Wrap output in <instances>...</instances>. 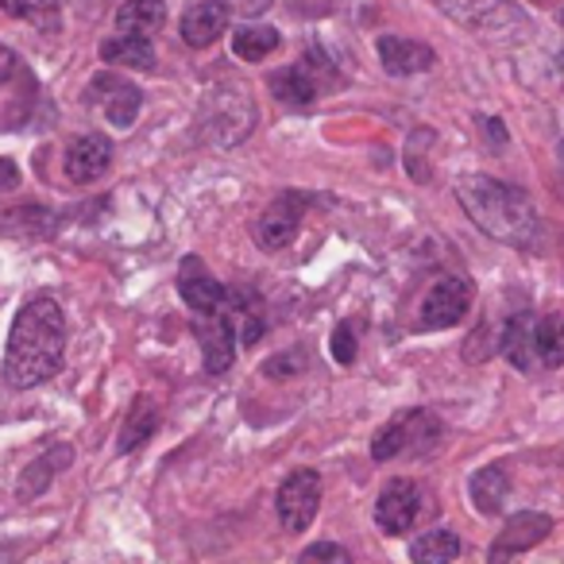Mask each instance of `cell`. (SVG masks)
<instances>
[{"label":"cell","mask_w":564,"mask_h":564,"mask_svg":"<svg viewBox=\"0 0 564 564\" xmlns=\"http://www.w3.org/2000/svg\"><path fill=\"white\" fill-rule=\"evenodd\" d=\"M155 430H159V406H155V399H151V394H140V399L132 402V410H128L124 425H120L117 448L124 456L135 453V448L148 445V441L155 437Z\"/></svg>","instance_id":"19"},{"label":"cell","mask_w":564,"mask_h":564,"mask_svg":"<svg viewBox=\"0 0 564 564\" xmlns=\"http://www.w3.org/2000/svg\"><path fill=\"white\" fill-rule=\"evenodd\" d=\"M299 564H352V553L345 545H337V541H314L299 556Z\"/></svg>","instance_id":"30"},{"label":"cell","mask_w":564,"mask_h":564,"mask_svg":"<svg viewBox=\"0 0 564 564\" xmlns=\"http://www.w3.org/2000/svg\"><path fill=\"white\" fill-rule=\"evenodd\" d=\"M422 514V491L410 479H391L376 499V525L387 538H402Z\"/></svg>","instance_id":"10"},{"label":"cell","mask_w":564,"mask_h":564,"mask_svg":"<svg viewBox=\"0 0 564 564\" xmlns=\"http://www.w3.org/2000/svg\"><path fill=\"white\" fill-rule=\"evenodd\" d=\"M464 213L476 220V228H484L491 240L510 243V248L538 251L541 248V217L533 209L530 194L510 182L487 178V174H471L456 186Z\"/></svg>","instance_id":"2"},{"label":"cell","mask_w":564,"mask_h":564,"mask_svg":"<svg viewBox=\"0 0 564 564\" xmlns=\"http://www.w3.org/2000/svg\"><path fill=\"white\" fill-rule=\"evenodd\" d=\"M70 464H74V448L70 445H51L47 453L40 456V460L24 468V476H20V487H17V499L20 502L40 499V495L51 487V479H55V471L70 468Z\"/></svg>","instance_id":"18"},{"label":"cell","mask_w":564,"mask_h":564,"mask_svg":"<svg viewBox=\"0 0 564 564\" xmlns=\"http://www.w3.org/2000/svg\"><path fill=\"white\" fill-rule=\"evenodd\" d=\"M460 556V538L453 530H430L410 541V561L414 564H453Z\"/></svg>","instance_id":"24"},{"label":"cell","mask_w":564,"mask_h":564,"mask_svg":"<svg viewBox=\"0 0 564 564\" xmlns=\"http://www.w3.org/2000/svg\"><path fill=\"white\" fill-rule=\"evenodd\" d=\"M333 360L337 364H356V333L348 329V325H337L333 329Z\"/></svg>","instance_id":"31"},{"label":"cell","mask_w":564,"mask_h":564,"mask_svg":"<svg viewBox=\"0 0 564 564\" xmlns=\"http://www.w3.org/2000/svg\"><path fill=\"white\" fill-rule=\"evenodd\" d=\"M468 495H471V502H476L479 514H499L502 502H507V495H510L507 468H502V464H487V468H479L468 484Z\"/></svg>","instance_id":"21"},{"label":"cell","mask_w":564,"mask_h":564,"mask_svg":"<svg viewBox=\"0 0 564 564\" xmlns=\"http://www.w3.org/2000/svg\"><path fill=\"white\" fill-rule=\"evenodd\" d=\"M471 310V286L464 279H437L425 291L422 302V325L425 329H453L468 317Z\"/></svg>","instance_id":"8"},{"label":"cell","mask_w":564,"mask_h":564,"mask_svg":"<svg viewBox=\"0 0 564 564\" xmlns=\"http://www.w3.org/2000/svg\"><path fill=\"white\" fill-rule=\"evenodd\" d=\"M194 337L202 345L205 356V371L209 376H225L236 360V333H232V317L225 314H209L194 322Z\"/></svg>","instance_id":"13"},{"label":"cell","mask_w":564,"mask_h":564,"mask_svg":"<svg viewBox=\"0 0 564 564\" xmlns=\"http://www.w3.org/2000/svg\"><path fill=\"white\" fill-rule=\"evenodd\" d=\"M101 58L109 66H128V70H155L151 35H112L101 43Z\"/></svg>","instance_id":"20"},{"label":"cell","mask_w":564,"mask_h":564,"mask_svg":"<svg viewBox=\"0 0 564 564\" xmlns=\"http://www.w3.org/2000/svg\"><path fill=\"white\" fill-rule=\"evenodd\" d=\"M499 348L518 371H530V360H533V325H530V314H514L507 322L499 337Z\"/></svg>","instance_id":"25"},{"label":"cell","mask_w":564,"mask_h":564,"mask_svg":"<svg viewBox=\"0 0 564 564\" xmlns=\"http://www.w3.org/2000/svg\"><path fill=\"white\" fill-rule=\"evenodd\" d=\"M379 63H383V70L394 74V78H410V74L430 70V66L437 63V51H433L430 43L383 35V40H379Z\"/></svg>","instance_id":"15"},{"label":"cell","mask_w":564,"mask_h":564,"mask_svg":"<svg viewBox=\"0 0 564 564\" xmlns=\"http://www.w3.org/2000/svg\"><path fill=\"white\" fill-rule=\"evenodd\" d=\"M66 364V317L55 299H32L17 314L4 348V383L12 391H32L63 371Z\"/></svg>","instance_id":"1"},{"label":"cell","mask_w":564,"mask_h":564,"mask_svg":"<svg viewBox=\"0 0 564 564\" xmlns=\"http://www.w3.org/2000/svg\"><path fill=\"white\" fill-rule=\"evenodd\" d=\"M561 155H564V148H561Z\"/></svg>","instance_id":"37"},{"label":"cell","mask_w":564,"mask_h":564,"mask_svg":"<svg viewBox=\"0 0 564 564\" xmlns=\"http://www.w3.org/2000/svg\"><path fill=\"white\" fill-rule=\"evenodd\" d=\"M256 128V105L248 101L240 86H220L205 97L202 109V135L217 148H232Z\"/></svg>","instance_id":"3"},{"label":"cell","mask_w":564,"mask_h":564,"mask_svg":"<svg viewBox=\"0 0 564 564\" xmlns=\"http://www.w3.org/2000/svg\"><path fill=\"white\" fill-rule=\"evenodd\" d=\"M441 437V422L430 414V410H410V414H399L394 422H387L383 430L371 441V456L376 460H394V456H425Z\"/></svg>","instance_id":"4"},{"label":"cell","mask_w":564,"mask_h":564,"mask_svg":"<svg viewBox=\"0 0 564 564\" xmlns=\"http://www.w3.org/2000/svg\"><path fill=\"white\" fill-rule=\"evenodd\" d=\"M0 228L9 236H24V240H43V236H55L58 217L43 205H20V209L0 217Z\"/></svg>","instance_id":"23"},{"label":"cell","mask_w":564,"mask_h":564,"mask_svg":"<svg viewBox=\"0 0 564 564\" xmlns=\"http://www.w3.org/2000/svg\"><path fill=\"white\" fill-rule=\"evenodd\" d=\"M228 12H240V17H259V12L271 9V0H225Z\"/></svg>","instance_id":"32"},{"label":"cell","mask_w":564,"mask_h":564,"mask_svg":"<svg viewBox=\"0 0 564 564\" xmlns=\"http://www.w3.org/2000/svg\"><path fill=\"white\" fill-rule=\"evenodd\" d=\"M561 28H564V12H561Z\"/></svg>","instance_id":"36"},{"label":"cell","mask_w":564,"mask_h":564,"mask_svg":"<svg viewBox=\"0 0 564 564\" xmlns=\"http://www.w3.org/2000/svg\"><path fill=\"white\" fill-rule=\"evenodd\" d=\"M20 70V58H17V51H9L4 43H0V86L12 78V74Z\"/></svg>","instance_id":"34"},{"label":"cell","mask_w":564,"mask_h":564,"mask_svg":"<svg viewBox=\"0 0 564 564\" xmlns=\"http://www.w3.org/2000/svg\"><path fill=\"white\" fill-rule=\"evenodd\" d=\"M533 352L545 368H561L564 364V314H553L538 322L533 329Z\"/></svg>","instance_id":"28"},{"label":"cell","mask_w":564,"mask_h":564,"mask_svg":"<svg viewBox=\"0 0 564 564\" xmlns=\"http://www.w3.org/2000/svg\"><path fill=\"white\" fill-rule=\"evenodd\" d=\"M279 43H282V35L267 24L236 28V35H232V51H236V58H243V63H259V58L274 55Z\"/></svg>","instance_id":"26"},{"label":"cell","mask_w":564,"mask_h":564,"mask_svg":"<svg viewBox=\"0 0 564 564\" xmlns=\"http://www.w3.org/2000/svg\"><path fill=\"white\" fill-rule=\"evenodd\" d=\"M178 294L194 314L209 317V314H220L228 302V291L220 286L217 279L209 274V267L202 263V256H186L178 267Z\"/></svg>","instance_id":"11"},{"label":"cell","mask_w":564,"mask_h":564,"mask_svg":"<svg viewBox=\"0 0 564 564\" xmlns=\"http://www.w3.org/2000/svg\"><path fill=\"white\" fill-rule=\"evenodd\" d=\"M274 507H279V522L286 525V530L306 533L310 522L317 518V510H322V476H317L314 468L291 471V476L282 479Z\"/></svg>","instance_id":"5"},{"label":"cell","mask_w":564,"mask_h":564,"mask_svg":"<svg viewBox=\"0 0 564 564\" xmlns=\"http://www.w3.org/2000/svg\"><path fill=\"white\" fill-rule=\"evenodd\" d=\"M484 124H487V132H491V143H499L502 148V143H507V128H502L499 120H484Z\"/></svg>","instance_id":"35"},{"label":"cell","mask_w":564,"mask_h":564,"mask_svg":"<svg viewBox=\"0 0 564 564\" xmlns=\"http://www.w3.org/2000/svg\"><path fill=\"white\" fill-rule=\"evenodd\" d=\"M0 12H9L17 20L43 28V32H58L63 24V12H58V0H0Z\"/></svg>","instance_id":"27"},{"label":"cell","mask_w":564,"mask_h":564,"mask_svg":"<svg viewBox=\"0 0 564 564\" xmlns=\"http://www.w3.org/2000/svg\"><path fill=\"white\" fill-rule=\"evenodd\" d=\"M267 86H271V94L279 97L282 105H291V109H310V105L317 101V78L314 70H310L306 63H294V66H282V70H274L271 78H267Z\"/></svg>","instance_id":"17"},{"label":"cell","mask_w":564,"mask_h":564,"mask_svg":"<svg viewBox=\"0 0 564 564\" xmlns=\"http://www.w3.org/2000/svg\"><path fill=\"white\" fill-rule=\"evenodd\" d=\"M166 24V4L163 0H128L117 9L120 35H155Z\"/></svg>","instance_id":"22"},{"label":"cell","mask_w":564,"mask_h":564,"mask_svg":"<svg viewBox=\"0 0 564 564\" xmlns=\"http://www.w3.org/2000/svg\"><path fill=\"white\" fill-rule=\"evenodd\" d=\"M549 533H553V518L541 514V510H522V514H514L499 530L491 553H487V564H510V556H518V553H525V549L541 545Z\"/></svg>","instance_id":"9"},{"label":"cell","mask_w":564,"mask_h":564,"mask_svg":"<svg viewBox=\"0 0 564 564\" xmlns=\"http://www.w3.org/2000/svg\"><path fill=\"white\" fill-rule=\"evenodd\" d=\"M63 163H66V178L78 182V186H89V182H97L112 166V140L109 135H78L66 148Z\"/></svg>","instance_id":"14"},{"label":"cell","mask_w":564,"mask_h":564,"mask_svg":"<svg viewBox=\"0 0 564 564\" xmlns=\"http://www.w3.org/2000/svg\"><path fill=\"white\" fill-rule=\"evenodd\" d=\"M89 97H97V105H101L112 128H132L143 109L140 86H132L128 78H117V74H97L94 86H89Z\"/></svg>","instance_id":"12"},{"label":"cell","mask_w":564,"mask_h":564,"mask_svg":"<svg viewBox=\"0 0 564 564\" xmlns=\"http://www.w3.org/2000/svg\"><path fill=\"white\" fill-rule=\"evenodd\" d=\"M306 368H310V352H306V348H291V352L271 356V360L263 364V376L267 379H294V376H302Z\"/></svg>","instance_id":"29"},{"label":"cell","mask_w":564,"mask_h":564,"mask_svg":"<svg viewBox=\"0 0 564 564\" xmlns=\"http://www.w3.org/2000/svg\"><path fill=\"white\" fill-rule=\"evenodd\" d=\"M310 209V197L299 194V189H286V194H279L271 205H267V213L256 220V243L267 251H282L291 248L294 236H299L302 228V217H306Z\"/></svg>","instance_id":"6"},{"label":"cell","mask_w":564,"mask_h":564,"mask_svg":"<svg viewBox=\"0 0 564 564\" xmlns=\"http://www.w3.org/2000/svg\"><path fill=\"white\" fill-rule=\"evenodd\" d=\"M17 186H20V166L12 159H0V194H9Z\"/></svg>","instance_id":"33"},{"label":"cell","mask_w":564,"mask_h":564,"mask_svg":"<svg viewBox=\"0 0 564 564\" xmlns=\"http://www.w3.org/2000/svg\"><path fill=\"white\" fill-rule=\"evenodd\" d=\"M225 28H228L225 0H197V4L186 9V17H182V40L194 51H202V47H213V43L225 35Z\"/></svg>","instance_id":"16"},{"label":"cell","mask_w":564,"mask_h":564,"mask_svg":"<svg viewBox=\"0 0 564 564\" xmlns=\"http://www.w3.org/2000/svg\"><path fill=\"white\" fill-rule=\"evenodd\" d=\"M448 20L460 28H476V32H502L522 20V9L514 0H433Z\"/></svg>","instance_id":"7"}]
</instances>
